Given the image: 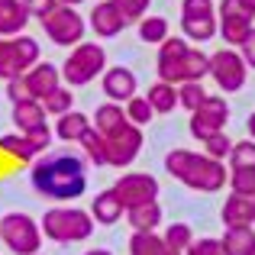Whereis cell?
<instances>
[{
    "mask_svg": "<svg viewBox=\"0 0 255 255\" xmlns=\"http://www.w3.org/2000/svg\"><path fill=\"white\" fill-rule=\"evenodd\" d=\"M29 181H32V187L49 200H78L87 191L84 158L71 155V152L42 155V158L32 162Z\"/></svg>",
    "mask_w": 255,
    "mask_h": 255,
    "instance_id": "1",
    "label": "cell"
},
{
    "mask_svg": "<svg viewBox=\"0 0 255 255\" xmlns=\"http://www.w3.org/2000/svg\"><path fill=\"white\" fill-rule=\"evenodd\" d=\"M165 171L171 178H178L181 184H187L191 191H204V194H217L230 184V174H226V165L213 155H200V152L191 149H171L165 155Z\"/></svg>",
    "mask_w": 255,
    "mask_h": 255,
    "instance_id": "2",
    "label": "cell"
},
{
    "mask_svg": "<svg viewBox=\"0 0 255 255\" xmlns=\"http://www.w3.org/2000/svg\"><path fill=\"white\" fill-rule=\"evenodd\" d=\"M158 78L168 84H184V81H200L210 75V58L204 52L191 49L187 39L168 36L158 45Z\"/></svg>",
    "mask_w": 255,
    "mask_h": 255,
    "instance_id": "3",
    "label": "cell"
},
{
    "mask_svg": "<svg viewBox=\"0 0 255 255\" xmlns=\"http://www.w3.org/2000/svg\"><path fill=\"white\" fill-rule=\"evenodd\" d=\"M42 233L52 243H84L91 239L97 220L91 217V210H81V207H52V210L42 213Z\"/></svg>",
    "mask_w": 255,
    "mask_h": 255,
    "instance_id": "4",
    "label": "cell"
},
{
    "mask_svg": "<svg viewBox=\"0 0 255 255\" xmlns=\"http://www.w3.org/2000/svg\"><path fill=\"white\" fill-rule=\"evenodd\" d=\"M42 223L29 217V213H3L0 217V243L6 246L13 255H36L42 246Z\"/></svg>",
    "mask_w": 255,
    "mask_h": 255,
    "instance_id": "5",
    "label": "cell"
},
{
    "mask_svg": "<svg viewBox=\"0 0 255 255\" xmlns=\"http://www.w3.org/2000/svg\"><path fill=\"white\" fill-rule=\"evenodd\" d=\"M107 71V52L104 45L97 42H81L71 49V55L65 58L62 65V81L68 87H81V84H91L94 78H104Z\"/></svg>",
    "mask_w": 255,
    "mask_h": 255,
    "instance_id": "6",
    "label": "cell"
},
{
    "mask_svg": "<svg viewBox=\"0 0 255 255\" xmlns=\"http://www.w3.org/2000/svg\"><path fill=\"white\" fill-rule=\"evenodd\" d=\"M39 65V42L32 36H13L3 39L0 36V78L13 81V78H23L26 71Z\"/></svg>",
    "mask_w": 255,
    "mask_h": 255,
    "instance_id": "7",
    "label": "cell"
},
{
    "mask_svg": "<svg viewBox=\"0 0 255 255\" xmlns=\"http://www.w3.org/2000/svg\"><path fill=\"white\" fill-rule=\"evenodd\" d=\"M39 23H42L45 36H49L55 45L75 49V45H81V42H84L87 23H84V16H81V13H78L75 6H68V3H58L55 10L49 13V16H42Z\"/></svg>",
    "mask_w": 255,
    "mask_h": 255,
    "instance_id": "8",
    "label": "cell"
},
{
    "mask_svg": "<svg viewBox=\"0 0 255 255\" xmlns=\"http://www.w3.org/2000/svg\"><path fill=\"white\" fill-rule=\"evenodd\" d=\"M181 32L191 42H210L220 32L213 0H181Z\"/></svg>",
    "mask_w": 255,
    "mask_h": 255,
    "instance_id": "9",
    "label": "cell"
},
{
    "mask_svg": "<svg viewBox=\"0 0 255 255\" xmlns=\"http://www.w3.org/2000/svg\"><path fill=\"white\" fill-rule=\"evenodd\" d=\"M246 71H249V65H246V58L239 55V52H230V49H220L210 55V78L220 84V91L226 94H236L246 87Z\"/></svg>",
    "mask_w": 255,
    "mask_h": 255,
    "instance_id": "10",
    "label": "cell"
},
{
    "mask_svg": "<svg viewBox=\"0 0 255 255\" xmlns=\"http://www.w3.org/2000/svg\"><path fill=\"white\" fill-rule=\"evenodd\" d=\"M13 126H16V132L36 139V142L42 145V152L49 149L52 132H49V123H45L42 100H23V104H13Z\"/></svg>",
    "mask_w": 255,
    "mask_h": 255,
    "instance_id": "11",
    "label": "cell"
},
{
    "mask_svg": "<svg viewBox=\"0 0 255 255\" xmlns=\"http://www.w3.org/2000/svg\"><path fill=\"white\" fill-rule=\"evenodd\" d=\"M139 149H142V129H139L136 123H129V120H126L117 132L107 136V162H110L113 168L132 165L136 155H139Z\"/></svg>",
    "mask_w": 255,
    "mask_h": 255,
    "instance_id": "12",
    "label": "cell"
},
{
    "mask_svg": "<svg viewBox=\"0 0 255 255\" xmlns=\"http://www.w3.org/2000/svg\"><path fill=\"white\" fill-rule=\"evenodd\" d=\"M252 13L243 6V0H223L220 3V36H223L226 45H243L249 39L252 26Z\"/></svg>",
    "mask_w": 255,
    "mask_h": 255,
    "instance_id": "13",
    "label": "cell"
},
{
    "mask_svg": "<svg viewBox=\"0 0 255 255\" xmlns=\"http://www.w3.org/2000/svg\"><path fill=\"white\" fill-rule=\"evenodd\" d=\"M226 120H230V107H226V100L223 97H207L204 104L191 113V136L204 142V139L223 132Z\"/></svg>",
    "mask_w": 255,
    "mask_h": 255,
    "instance_id": "14",
    "label": "cell"
},
{
    "mask_svg": "<svg viewBox=\"0 0 255 255\" xmlns=\"http://www.w3.org/2000/svg\"><path fill=\"white\" fill-rule=\"evenodd\" d=\"M113 191L120 194V200H123L126 210H132V207H139V204L158 200V181L152 178L149 171H129L113 184Z\"/></svg>",
    "mask_w": 255,
    "mask_h": 255,
    "instance_id": "15",
    "label": "cell"
},
{
    "mask_svg": "<svg viewBox=\"0 0 255 255\" xmlns=\"http://www.w3.org/2000/svg\"><path fill=\"white\" fill-rule=\"evenodd\" d=\"M104 94L107 100H113V104H126V100L136 97V75H132L129 68H123V65H113V68L104 71Z\"/></svg>",
    "mask_w": 255,
    "mask_h": 255,
    "instance_id": "16",
    "label": "cell"
},
{
    "mask_svg": "<svg viewBox=\"0 0 255 255\" xmlns=\"http://www.w3.org/2000/svg\"><path fill=\"white\" fill-rule=\"evenodd\" d=\"M226 230H236V226H252L255 223V194H230L220 210Z\"/></svg>",
    "mask_w": 255,
    "mask_h": 255,
    "instance_id": "17",
    "label": "cell"
},
{
    "mask_svg": "<svg viewBox=\"0 0 255 255\" xmlns=\"http://www.w3.org/2000/svg\"><path fill=\"white\" fill-rule=\"evenodd\" d=\"M123 26H126V19H123V13L117 10V3H113V0H100V3L91 10V29L97 32L100 39L120 36V32H123Z\"/></svg>",
    "mask_w": 255,
    "mask_h": 255,
    "instance_id": "18",
    "label": "cell"
},
{
    "mask_svg": "<svg viewBox=\"0 0 255 255\" xmlns=\"http://www.w3.org/2000/svg\"><path fill=\"white\" fill-rule=\"evenodd\" d=\"M29 10L23 6V0H0V36L13 39L23 36V29L29 26Z\"/></svg>",
    "mask_w": 255,
    "mask_h": 255,
    "instance_id": "19",
    "label": "cell"
},
{
    "mask_svg": "<svg viewBox=\"0 0 255 255\" xmlns=\"http://www.w3.org/2000/svg\"><path fill=\"white\" fill-rule=\"evenodd\" d=\"M26 81H29V91L36 100H42L45 94H52L55 87H62V71L55 68L52 62H39L26 71Z\"/></svg>",
    "mask_w": 255,
    "mask_h": 255,
    "instance_id": "20",
    "label": "cell"
},
{
    "mask_svg": "<svg viewBox=\"0 0 255 255\" xmlns=\"http://www.w3.org/2000/svg\"><path fill=\"white\" fill-rule=\"evenodd\" d=\"M123 210L126 207H123V200H120V194L113 191V187L110 191H100L97 197L91 200V217L97 220L100 226H113L120 217H123Z\"/></svg>",
    "mask_w": 255,
    "mask_h": 255,
    "instance_id": "21",
    "label": "cell"
},
{
    "mask_svg": "<svg viewBox=\"0 0 255 255\" xmlns=\"http://www.w3.org/2000/svg\"><path fill=\"white\" fill-rule=\"evenodd\" d=\"M0 152L13 162H32V158L42 152V145L36 139L23 136V132H10V136H0Z\"/></svg>",
    "mask_w": 255,
    "mask_h": 255,
    "instance_id": "22",
    "label": "cell"
},
{
    "mask_svg": "<svg viewBox=\"0 0 255 255\" xmlns=\"http://www.w3.org/2000/svg\"><path fill=\"white\" fill-rule=\"evenodd\" d=\"M91 126H94V120L87 117V113H81V110H68V113H62V117H58L55 136L62 139V142H81V136L91 129Z\"/></svg>",
    "mask_w": 255,
    "mask_h": 255,
    "instance_id": "23",
    "label": "cell"
},
{
    "mask_svg": "<svg viewBox=\"0 0 255 255\" xmlns=\"http://www.w3.org/2000/svg\"><path fill=\"white\" fill-rule=\"evenodd\" d=\"M126 220L136 233H155L158 223H162V207L158 200H149V204H139L132 210H126Z\"/></svg>",
    "mask_w": 255,
    "mask_h": 255,
    "instance_id": "24",
    "label": "cell"
},
{
    "mask_svg": "<svg viewBox=\"0 0 255 255\" xmlns=\"http://www.w3.org/2000/svg\"><path fill=\"white\" fill-rule=\"evenodd\" d=\"M126 110L120 104H100L97 110H94V126H97L100 132H104V136H110V132H117L120 126L126 123Z\"/></svg>",
    "mask_w": 255,
    "mask_h": 255,
    "instance_id": "25",
    "label": "cell"
},
{
    "mask_svg": "<svg viewBox=\"0 0 255 255\" xmlns=\"http://www.w3.org/2000/svg\"><path fill=\"white\" fill-rule=\"evenodd\" d=\"M223 249H226V255H252V249H255V233H252V226H236V230H226Z\"/></svg>",
    "mask_w": 255,
    "mask_h": 255,
    "instance_id": "26",
    "label": "cell"
},
{
    "mask_svg": "<svg viewBox=\"0 0 255 255\" xmlns=\"http://www.w3.org/2000/svg\"><path fill=\"white\" fill-rule=\"evenodd\" d=\"M149 104L155 107V113H171L178 107V84H168V81H155L149 87Z\"/></svg>",
    "mask_w": 255,
    "mask_h": 255,
    "instance_id": "27",
    "label": "cell"
},
{
    "mask_svg": "<svg viewBox=\"0 0 255 255\" xmlns=\"http://www.w3.org/2000/svg\"><path fill=\"white\" fill-rule=\"evenodd\" d=\"M129 255H168V243L158 233H132Z\"/></svg>",
    "mask_w": 255,
    "mask_h": 255,
    "instance_id": "28",
    "label": "cell"
},
{
    "mask_svg": "<svg viewBox=\"0 0 255 255\" xmlns=\"http://www.w3.org/2000/svg\"><path fill=\"white\" fill-rule=\"evenodd\" d=\"M81 145H84V155L91 158L97 168H100V165H110V162H107V136L97 129V126H91V129L81 136Z\"/></svg>",
    "mask_w": 255,
    "mask_h": 255,
    "instance_id": "29",
    "label": "cell"
},
{
    "mask_svg": "<svg viewBox=\"0 0 255 255\" xmlns=\"http://www.w3.org/2000/svg\"><path fill=\"white\" fill-rule=\"evenodd\" d=\"M139 39L145 45H162L168 39V19L165 16H142L139 19Z\"/></svg>",
    "mask_w": 255,
    "mask_h": 255,
    "instance_id": "30",
    "label": "cell"
},
{
    "mask_svg": "<svg viewBox=\"0 0 255 255\" xmlns=\"http://www.w3.org/2000/svg\"><path fill=\"white\" fill-rule=\"evenodd\" d=\"M230 171H255V139H243L233 145Z\"/></svg>",
    "mask_w": 255,
    "mask_h": 255,
    "instance_id": "31",
    "label": "cell"
},
{
    "mask_svg": "<svg viewBox=\"0 0 255 255\" xmlns=\"http://www.w3.org/2000/svg\"><path fill=\"white\" fill-rule=\"evenodd\" d=\"M71 104H75V94H71V87H68V84L55 87L52 94H45V97H42L45 113H55V117H62V113H68V110H75Z\"/></svg>",
    "mask_w": 255,
    "mask_h": 255,
    "instance_id": "32",
    "label": "cell"
},
{
    "mask_svg": "<svg viewBox=\"0 0 255 255\" xmlns=\"http://www.w3.org/2000/svg\"><path fill=\"white\" fill-rule=\"evenodd\" d=\"M210 97V94L204 91V84L200 81H184V84H178V107H184V110H197L204 100Z\"/></svg>",
    "mask_w": 255,
    "mask_h": 255,
    "instance_id": "33",
    "label": "cell"
},
{
    "mask_svg": "<svg viewBox=\"0 0 255 255\" xmlns=\"http://www.w3.org/2000/svg\"><path fill=\"white\" fill-rule=\"evenodd\" d=\"M126 117H129V123H136V126H149L152 123V117H155V107L149 104V97H132V100H126Z\"/></svg>",
    "mask_w": 255,
    "mask_h": 255,
    "instance_id": "34",
    "label": "cell"
},
{
    "mask_svg": "<svg viewBox=\"0 0 255 255\" xmlns=\"http://www.w3.org/2000/svg\"><path fill=\"white\" fill-rule=\"evenodd\" d=\"M165 243H168V249L174 252H187L194 243V230L187 223H171L168 230H165Z\"/></svg>",
    "mask_w": 255,
    "mask_h": 255,
    "instance_id": "35",
    "label": "cell"
},
{
    "mask_svg": "<svg viewBox=\"0 0 255 255\" xmlns=\"http://www.w3.org/2000/svg\"><path fill=\"white\" fill-rule=\"evenodd\" d=\"M233 145H236V142H233L226 132H217V136L204 139V152H207V155H213V158H220V162H223V158H230Z\"/></svg>",
    "mask_w": 255,
    "mask_h": 255,
    "instance_id": "36",
    "label": "cell"
},
{
    "mask_svg": "<svg viewBox=\"0 0 255 255\" xmlns=\"http://www.w3.org/2000/svg\"><path fill=\"white\" fill-rule=\"evenodd\" d=\"M113 3L123 13L126 23H139V19L145 16V10H149V0H113Z\"/></svg>",
    "mask_w": 255,
    "mask_h": 255,
    "instance_id": "37",
    "label": "cell"
},
{
    "mask_svg": "<svg viewBox=\"0 0 255 255\" xmlns=\"http://www.w3.org/2000/svg\"><path fill=\"white\" fill-rule=\"evenodd\" d=\"M6 97H10V104H23V100H36L29 91V81L23 78H13V81H6Z\"/></svg>",
    "mask_w": 255,
    "mask_h": 255,
    "instance_id": "38",
    "label": "cell"
},
{
    "mask_svg": "<svg viewBox=\"0 0 255 255\" xmlns=\"http://www.w3.org/2000/svg\"><path fill=\"white\" fill-rule=\"evenodd\" d=\"M184 255H226L223 239H194Z\"/></svg>",
    "mask_w": 255,
    "mask_h": 255,
    "instance_id": "39",
    "label": "cell"
},
{
    "mask_svg": "<svg viewBox=\"0 0 255 255\" xmlns=\"http://www.w3.org/2000/svg\"><path fill=\"white\" fill-rule=\"evenodd\" d=\"M233 194H255V171H230Z\"/></svg>",
    "mask_w": 255,
    "mask_h": 255,
    "instance_id": "40",
    "label": "cell"
},
{
    "mask_svg": "<svg viewBox=\"0 0 255 255\" xmlns=\"http://www.w3.org/2000/svg\"><path fill=\"white\" fill-rule=\"evenodd\" d=\"M23 6L29 10V16L42 19V16H49V13L58 6V0H23Z\"/></svg>",
    "mask_w": 255,
    "mask_h": 255,
    "instance_id": "41",
    "label": "cell"
},
{
    "mask_svg": "<svg viewBox=\"0 0 255 255\" xmlns=\"http://www.w3.org/2000/svg\"><path fill=\"white\" fill-rule=\"evenodd\" d=\"M239 55H243V58H246V65H249V68L255 71V29L249 32V39L239 45Z\"/></svg>",
    "mask_w": 255,
    "mask_h": 255,
    "instance_id": "42",
    "label": "cell"
},
{
    "mask_svg": "<svg viewBox=\"0 0 255 255\" xmlns=\"http://www.w3.org/2000/svg\"><path fill=\"white\" fill-rule=\"evenodd\" d=\"M84 255H113V252H110V249H87Z\"/></svg>",
    "mask_w": 255,
    "mask_h": 255,
    "instance_id": "43",
    "label": "cell"
},
{
    "mask_svg": "<svg viewBox=\"0 0 255 255\" xmlns=\"http://www.w3.org/2000/svg\"><path fill=\"white\" fill-rule=\"evenodd\" d=\"M243 6H246V10H249L252 16H255V0H243Z\"/></svg>",
    "mask_w": 255,
    "mask_h": 255,
    "instance_id": "44",
    "label": "cell"
},
{
    "mask_svg": "<svg viewBox=\"0 0 255 255\" xmlns=\"http://www.w3.org/2000/svg\"><path fill=\"white\" fill-rule=\"evenodd\" d=\"M249 132H252V139H255V113L249 117Z\"/></svg>",
    "mask_w": 255,
    "mask_h": 255,
    "instance_id": "45",
    "label": "cell"
},
{
    "mask_svg": "<svg viewBox=\"0 0 255 255\" xmlns=\"http://www.w3.org/2000/svg\"><path fill=\"white\" fill-rule=\"evenodd\" d=\"M58 3H68V6H78V3H84V0H58Z\"/></svg>",
    "mask_w": 255,
    "mask_h": 255,
    "instance_id": "46",
    "label": "cell"
},
{
    "mask_svg": "<svg viewBox=\"0 0 255 255\" xmlns=\"http://www.w3.org/2000/svg\"><path fill=\"white\" fill-rule=\"evenodd\" d=\"M168 255H184V252H174V249H168Z\"/></svg>",
    "mask_w": 255,
    "mask_h": 255,
    "instance_id": "47",
    "label": "cell"
},
{
    "mask_svg": "<svg viewBox=\"0 0 255 255\" xmlns=\"http://www.w3.org/2000/svg\"><path fill=\"white\" fill-rule=\"evenodd\" d=\"M36 255H42V252H36Z\"/></svg>",
    "mask_w": 255,
    "mask_h": 255,
    "instance_id": "48",
    "label": "cell"
},
{
    "mask_svg": "<svg viewBox=\"0 0 255 255\" xmlns=\"http://www.w3.org/2000/svg\"><path fill=\"white\" fill-rule=\"evenodd\" d=\"M252 255H255V249H252Z\"/></svg>",
    "mask_w": 255,
    "mask_h": 255,
    "instance_id": "49",
    "label": "cell"
}]
</instances>
